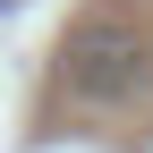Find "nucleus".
<instances>
[{"instance_id":"nucleus-1","label":"nucleus","mask_w":153,"mask_h":153,"mask_svg":"<svg viewBox=\"0 0 153 153\" xmlns=\"http://www.w3.org/2000/svg\"><path fill=\"white\" fill-rule=\"evenodd\" d=\"M145 68H153V51H145V34L128 26L119 9L85 17V26L68 34V51H60V85L76 102H128V94L145 85Z\"/></svg>"}]
</instances>
